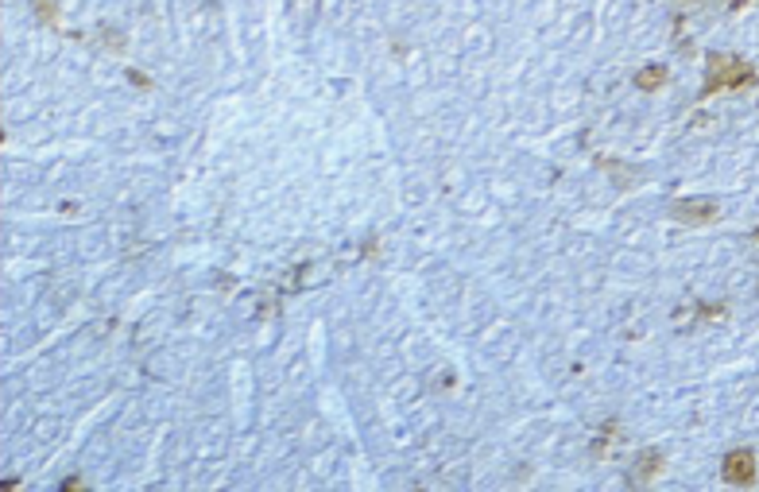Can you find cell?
Returning a JSON list of instances; mask_svg holds the SVG:
<instances>
[{"label": "cell", "instance_id": "obj_2", "mask_svg": "<svg viewBox=\"0 0 759 492\" xmlns=\"http://www.w3.org/2000/svg\"><path fill=\"white\" fill-rule=\"evenodd\" d=\"M724 481L728 485H752L755 481V454L752 450H733L724 458Z\"/></svg>", "mask_w": 759, "mask_h": 492}, {"label": "cell", "instance_id": "obj_3", "mask_svg": "<svg viewBox=\"0 0 759 492\" xmlns=\"http://www.w3.org/2000/svg\"><path fill=\"white\" fill-rule=\"evenodd\" d=\"M713 213H717L713 202H678L675 206V217H682V221H713Z\"/></svg>", "mask_w": 759, "mask_h": 492}, {"label": "cell", "instance_id": "obj_4", "mask_svg": "<svg viewBox=\"0 0 759 492\" xmlns=\"http://www.w3.org/2000/svg\"><path fill=\"white\" fill-rule=\"evenodd\" d=\"M663 82H666V66H659V63H655V66H644V70L636 74V85H639V90H647V93L659 90Z\"/></svg>", "mask_w": 759, "mask_h": 492}, {"label": "cell", "instance_id": "obj_1", "mask_svg": "<svg viewBox=\"0 0 759 492\" xmlns=\"http://www.w3.org/2000/svg\"><path fill=\"white\" fill-rule=\"evenodd\" d=\"M752 78V70L740 59H724V54H709V74H705V93H721V90H736Z\"/></svg>", "mask_w": 759, "mask_h": 492}, {"label": "cell", "instance_id": "obj_5", "mask_svg": "<svg viewBox=\"0 0 759 492\" xmlns=\"http://www.w3.org/2000/svg\"><path fill=\"white\" fill-rule=\"evenodd\" d=\"M35 12H39V20H51V24H54V16H58L51 0H35Z\"/></svg>", "mask_w": 759, "mask_h": 492}]
</instances>
